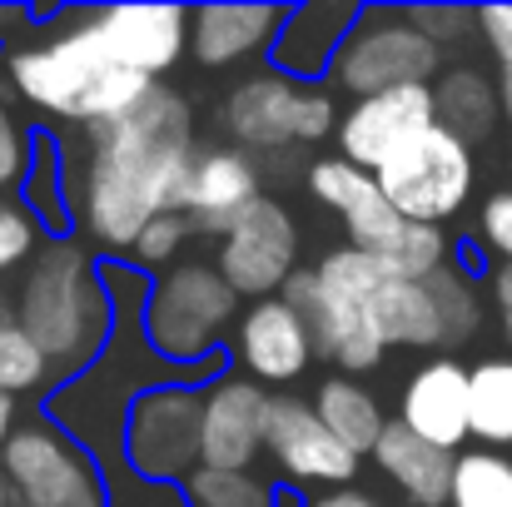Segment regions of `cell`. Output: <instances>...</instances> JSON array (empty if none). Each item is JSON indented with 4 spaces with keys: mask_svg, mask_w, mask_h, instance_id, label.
<instances>
[{
    "mask_svg": "<svg viewBox=\"0 0 512 507\" xmlns=\"http://www.w3.org/2000/svg\"><path fill=\"white\" fill-rule=\"evenodd\" d=\"M194 160V110L170 85H150L120 120L90 125L80 174V224L105 254H130L140 229L179 214Z\"/></svg>",
    "mask_w": 512,
    "mask_h": 507,
    "instance_id": "cell-1",
    "label": "cell"
},
{
    "mask_svg": "<svg viewBox=\"0 0 512 507\" xmlns=\"http://www.w3.org/2000/svg\"><path fill=\"white\" fill-rule=\"evenodd\" d=\"M0 70L25 105H35L50 120L85 125V130L120 120L150 90V80L110 60V50L90 30V15H70V20L60 15L50 35L15 40L0 55Z\"/></svg>",
    "mask_w": 512,
    "mask_h": 507,
    "instance_id": "cell-2",
    "label": "cell"
},
{
    "mask_svg": "<svg viewBox=\"0 0 512 507\" xmlns=\"http://www.w3.org/2000/svg\"><path fill=\"white\" fill-rule=\"evenodd\" d=\"M10 319L45 353L50 368L70 373H85L115 338V304L75 239H50L35 249Z\"/></svg>",
    "mask_w": 512,
    "mask_h": 507,
    "instance_id": "cell-3",
    "label": "cell"
},
{
    "mask_svg": "<svg viewBox=\"0 0 512 507\" xmlns=\"http://www.w3.org/2000/svg\"><path fill=\"white\" fill-rule=\"evenodd\" d=\"M239 319L234 289L219 279L214 264H170L145 304H140V338L145 348L170 368H204L209 353L224 343V334Z\"/></svg>",
    "mask_w": 512,
    "mask_h": 507,
    "instance_id": "cell-4",
    "label": "cell"
},
{
    "mask_svg": "<svg viewBox=\"0 0 512 507\" xmlns=\"http://www.w3.org/2000/svg\"><path fill=\"white\" fill-rule=\"evenodd\" d=\"M378 194L388 199V209L408 224H443L453 219L478 184V160L473 150L448 135L443 125H428L418 135H408L383 165L373 169Z\"/></svg>",
    "mask_w": 512,
    "mask_h": 507,
    "instance_id": "cell-5",
    "label": "cell"
},
{
    "mask_svg": "<svg viewBox=\"0 0 512 507\" xmlns=\"http://www.w3.org/2000/svg\"><path fill=\"white\" fill-rule=\"evenodd\" d=\"M319 284L343 294L348 304L363 309V319L373 324V334L383 348H443V329H438V314H433V299L418 279L398 274L388 259H373V254H358V249H329L319 264H314Z\"/></svg>",
    "mask_w": 512,
    "mask_h": 507,
    "instance_id": "cell-6",
    "label": "cell"
},
{
    "mask_svg": "<svg viewBox=\"0 0 512 507\" xmlns=\"http://www.w3.org/2000/svg\"><path fill=\"white\" fill-rule=\"evenodd\" d=\"M0 478L10 483L15 507H110L100 463L50 418L15 423L0 443Z\"/></svg>",
    "mask_w": 512,
    "mask_h": 507,
    "instance_id": "cell-7",
    "label": "cell"
},
{
    "mask_svg": "<svg viewBox=\"0 0 512 507\" xmlns=\"http://www.w3.org/2000/svg\"><path fill=\"white\" fill-rule=\"evenodd\" d=\"M438 70H443V55L403 20V10L368 5L353 15L324 80H329V95L343 90L363 100V95L398 90V85H433Z\"/></svg>",
    "mask_w": 512,
    "mask_h": 507,
    "instance_id": "cell-8",
    "label": "cell"
},
{
    "mask_svg": "<svg viewBox=\"0 0 512 507\" xmlns=\"http://www.w3.org/2000/svg\"><path fill=\"white\" fill-rule=\"evenodd\" d=\"M120 423H125L120 448L140 483L174 488L199 468V388L189 383L140 388Z\"/></svg>",
    "mask_w": 512,
    "mask_h": 507,
    "instance_id": "cell-9",
    "label": "cell"
},
{
    "mask_svg": "<svg viewBox=\"0 0 512 507\" xmlns=\"http://www.w3.org/2000/svg\"><path fill=\"white\" fill-rule=\"evenodd\" d=\"M214 269L234 289V299H274L284 279L299 269V224L294 214L259 194L219 239H214Z\"/></svg>",
    "mask_w": 512,
    "mask_h": 507,
    "instance_id": "cell-10",
    "label": "cell"
},
{
    "mask_svg": "<svg viewBox=\"0 0 512 507\" xmlns=\"http://www.w3.org/2000/svg\"><path fill=\"white\" fill-rule=\"evenodd\" d=\"M264 453L284 473L289 488H353L358 463L339 438L319 423V413L304 398H269L264 413Z\"/></svg>",
    "mask_w": 512,
    "mask_h": 507,
    "instance_id": "cell-11",
    "label": "cell"
},
{
    "mask_svg": "<svg viewBox=\"0 0 512 507\" xmlns=\"http://www.w3.org/2000/svg\"><path fill=\"white\" fill-rule=\"evenodd\" d=\"M279 299L299 314V324H304V334H309L314 358L334 363L343 378H348V373H368V368H378V363H383V353H388V348L378 343L373 324L363 319V309H358V304H348V299L334 294V289H324L314 269H294V274L284 279Z\"/></svg>",
    "mask_w": 512,
    "mask_h": 507,
    "instance_id": "cell-12",
    "label": "cell"
},
{
    "mask_svg": "<svg viewBox=\"0 0 512 507\" xmlns=\"http://www.w3.org/2000/svg\"><path fill=\"white\" fill-rule=\"evenodd\" d=\"M269 393L249 378H209L199 388V468L249 473L264 458Z\"/></svg>",
    "mask_w": 512,
    "mask_h": 507,
    "instance_id": "cell-13",
    "label": "cell"
},
{
    "mask_svg": "<svg viewBox=\"0 0 512 507\" xmlns=\"http://www.w3.org/2000/svg\"><path fill=\"white\" fill-rule=\"evenodd\" d=\"M85 15H90V30L100 35V45L110 50V60L150 85H160V75H170L184 60V45H189L184 5H105V10H85Z\"/></svg>",
    "mask_w": 512,
    "mask_h": 507,
    "instance_id": "cell-14",
    "label": "cell"
},
{
    "mask_svg": "<svg viewBox=\"0 0 512 507\" xmlns=\"http://www.w3.org/2000/svg\"><path fill=\"white\" fill-rule=\"evenodd\" d=\"M433 125V90L428 85H398V90H378L353 100L334 125L339 140V160H348L353 169H373L383 165L408 135Z\"/></svg>",
    "mask_w": 512,
    "mask_h": 507,
    "instance_id": "cell-15",
    "label": "cell"
},
{
    "mask_svg": "<svg viewBox=\"0 0 512 507\" xmlns=\"http://www.w3.org/2000/svg\"><path fill=\"white\" fill-rule=\"evenodd\" d=\"M309 194L334 209L343 219V234H348V249L358 254H373V259H393L408 219H398L388 209V199L378 194L373 174L368 169H353L348 160H314L309 165Z\"/></svg>",
    "mask_w": 512,
    "mask_h": 507,
    "instance_id": "cell-16",
    "label": "cell"
},
{
    "mask_svg": "<svg viewBox=\"0 0 512 507\" xmlns=\"http://www.w3.org/2000/svg\"><path fill=\"white\" fill-rule=\"evenodd\" d=\"M413 438L443 448V453H463L468 443V368L458 358H423L403 393H398V418Z\"/></svg>",
    "mask_w": 512,
    "mask_h": 507,
    "instance_id": "cell-17",
    "label": "cell"
},
{
    "mask_svg": "<svg viewBox=\"0 0 512 507\" xmlns=\"http://www.w3.org/2000/svg\"><path fill=\"white\" fill-rule=\"evenodd\" d=\"M294 100H299L294 80H284L279 70H254V75L234 80V90L219 100L214 120L229 135V150L274 155V150L294 145Z\"/></svg>",
    "mask_w": 512,
    "mask_h": 507,
    "instance_id": "cell-18",
    "label": "cell"
},
{
    "mask_svg": "<svg viewBox=\"0 0 512 507\" xmlns=\"http://www.w3.org/2000/svg\"><path fill=\"white\" fill-rule=\"evenodd\" d=\"M259 165L229 145H214V150H194L189 160V179H184V199H179V214L194 234H224L254 199H259Z\"/></svg>",
    "mask_w": 512,
    "mask_h": 507,
    "instance_id": "cell-19",
    "label": "cell"
},
{
    "mask_svg": "<svg viewBox=\"0 0 512 507\" xmlns=\"http://www.w3.org/2000/svg\"><path fill=\"white\" fill-rule=\"evenodd\" d=\"M234 353L249 373V383H294L304 378V368L314 363V348H309V334L299 324V314L274 294V299H254L239 319H234Z\"/></svg>",
    "mask_w": 512,
    "mask_h": 507,
    "instance_id": "cell-20",
    "label": "cell"
},
{
    "mask_svg": "<svg viewBox=\"0 0 512 507\" xmlns=\"http://www.w3.org/2000/svg\"><path fill=\"white\" fill-rule=\"evenodd\" d=\"M284 25V5H199L189 10V55L204 70H229L264 55Z\"/></svg>",
    "mask_w": 512,
    "mask_h": 507,
    "instance_id": "cell-21",
    "label": "cell"
},
{
    "mask_svg": "<svg viewBox=\"0 0 512 507\" xmlns=\"http://www.w3.org/2000/svg\"><path fill=\"white\" fill-rule=\"evenodd\" d=\"M353 15H358V5H348V0H314V5L284 10V25L269 45V70H279L294 85L299 80H324L339 40L353 25Z\"/></svg>",
    "mask_w": 512,
    "mask_h": 507,
    "instance_id": "cell-22",
    "label": "cell"
},
{
    "mask_svg": "<svg viewBox=\"0 0 512 507\" xmlns=\"http://www.w3.org/2000/svg\"><path fill=\"white\" fill-rule=\"evenodd\" d=\"M368 458H373V463H378V473H383L403 498H408V507H443L448 503L453 453H443V448H433V443L413 438L403 423H393V418H388Z\"/></svg>",
    "mask_w": 512,
    "mask_h": 507,
    "instance_id": "cell-23",
    "label": "cell"
},
{
    "mask_svg": "<svg viewBox=\"0 0 512 507\" xmlns=\"http://www.w3.org/2000/svg\"><path fill=\"white\" fill-rule=\"evenodd\" d=\"M433 90V125H443L448 135H458L468 150L483 145L498 130V90L493 75L483 65H443Z\"/></svg>",
    "mask_w": 512,
    "mask_h": 507,
    "instance_id": "cell-24",
    "label": "cell"
},
{
    "mask_svg": "<svg viewBox=\"0 0 512 507\" xmlns=\"http://www.w3.org/2000/svg\"><path fill=\"white\" fill-rule=\"evenodd\" d=\"M309 408L319 413V423L339 438L353 458H368L373 443H378V433H383V423H388L378 393L363 388L358 378H343V373L319 383V393L309 398Z\"/></svg>",
    "mask_w": 512,
    "mask_h": 507,
    "instance_id": "cell-25",
    "label": "cell"
},
{
    "mask_svg": "<svg viewBox=\"0 0 512 507\" xmlns=\"http://www.w3.org/2000/svg\"><path fill=\"white\" fill-rule=\"evenodd\" d=\"M508 453L512 448V358H483L468 368V443Z\"/></svg>",
    "mask_w": 512,
    "mask_h": 507,
    "instance_id": "cell-26",
    "label": "cell"
},
{
    "mask_svg": "<svg viewBox=\"0 0 512 507\" xmlns=\"http://www.w3.org/2000/svg\"><path fill=\"white\" fill-rule=\"evenodd\" d=\"M443 507H512V458L493 448L453 453V478H448Z\"/></svg>",
    "mask_w": 512,
    "mask_h": 507,
    "instance_id": "cell-27",
    "label": "cell"
},
{
    "mask_svg": "<svg viewBox=\"0 0 512 507\" xmlns=\"http://www.w3.org/2000/svg\"><path fill=\"white\" fill-rule=\"evenodd\" d=\"M423 289L433 299V314H438V329H443V348H463V343L478 338V329H483V294H478V284L458 264H443L438 274H428Z\"/></svg>",
    "mask_w": 512,
    "mask_h": 507,
    "instance_id": "cell-28",
    "label": "cell"
},
{
    "mask_svg": "<svg viewBox=\"0 0 512 507\" xmlns=\"http://www.w3.org/2000/svg\"><path fill=\"white\" fill-rule=\"evenodd\" d=\"M184 507H274V488L259 483L254 473H214V468H194L179 483Z\"/></svg>",
    "mask_w": 512,
    "mask_h": 507,
    "instance_id": "cell-29",
    "label": "cell"
},
{
    "mask_svg": "<svg viewBox=\"0 0 512 507\" xmlns=\"http://www.w3.org/2000/svg\"><path fill=\"white\" fill-rule=\"evenodd\" d=\"M45 378H50L45 353L20 334V324H15L10 314H0V393H5V398L35 393Z\"/></svg>",
    "mask_w": 512,
    "mask_h": 507,
    "instance_id": "cell-30",
    "label": "cell"
},
{
    "mask_svg": "<svg viewBox=\"0 0 512 507\" xmlns=\"http://www.w3.org/2000/svg\"><path fill=\"white\" fill-rule=\"evenodd\" d=\"M60 199H65V169H60V160L45 145L40 160H30V169H25V209L35 214L40 229H65L70 214H65Z\"/></svg>",
    "mask_w": 512,
    "mask_h": 507,
    "instance_id": "cell-31",
    "label": "cell"
},
{
    "mask_svg": "<svg viewBox=\"0 0 512 507\" xmlns=\"http://www.w3.org/2000/svg\"><path fill=\"white\" fill-rule=\"evenodd\" d=\"M403 20H408L438 55L453 50V45H468V40L478 35V10H468V5H408Z\"/></svg>",
    "mask_w": 512,
    "mask_h": 507,
    "instance_id": "cell-32",
    "label": "cell"
},
{
    "mask_svg": "<svg viewBox=\"0 0 512 507\" xmlns=\"http://www.w3.org/2000/svg\"><path fill=\"white\" fill-rule=\"evenodd\" d=\"M388 264H393L398 274H408V279L423 284L428 274H438L443 264H453V244H448V234L433 229V224H408Z\"/></svg>",
    "mask_w": 512,
    "mask_h": 507,
    "instance_id": "cell-33",
    "label": "cell"
},
{
    "mask_svg": "<svg viewBox=\"0 0 512 507\" xmlns=\"http://www.w3.org/2000/svg\"><path fill=\"white\" fill-rule=\"evenodd\" d=\"M478 40L493 50V90H498V115L512 125V5H483L478 10Z\"/></svg>",
    "mask_w": 512,
    "mask_h": 507,
    "instance_id": "cell-34",
    "label": "cell"
},
{
    "mask_svg": "<svg viewBox=\"0 0 512 507\" xmlns=\"http://www.w3.org/2000/svg\"><path fill=\"white\" fill-rule=\"evenodd\" d=\"M40 234H45V229L35 224V214H30L25 204L0 199V279L15 274V269H25V264L35 259Z\"/></svg>",
    "mask_w": 512,
    "mask_h": 507,
    "instance_id": "cell-35",
    "label": "cell"
},
{
    "mask_svg": "<svg viewBox=\"0 0 512 507\" xmlns=\"http://www.w3.org/2000/svg\"><path fill=\"white\" fill-rule=\"evenodd\" d=\"M194 239V229L184 224V214H160L140 229V239L130 244V264L145 269V264H170L174 254Z\"/></svg>",
    "mask_w": 512,
    "mask_h": 507,
    "instance_id": "cell-36",
    "label": "cell"
},
{
    "mask_svg": "<svg viewBox=\"0 0 512 507\" xmlns=\"http://www.w3.org/2000/svg\"><path fill=\"white\" fill-rule=\"evenodd\" d=\"M478 244L483 254L498 264V269H512V189H493L478 209Z\"/></svg>",
    "mask_w": 512,
    "mask_h": 507,
    "instance_id": "cell-37",
    "label": "cell"
},
{
    "mask_svg": "<svg viewBox=\"0 0 512 507\" xmlns=\"http://www.w3.org/2000/svg\"><path fill=\"white\" fill-rule=\"evenodd\" d=\"M339 125V105L324 85H299V100H294V145H319L329 140Z\"/></svg>",
    "mask_w": 512,
    "mask_h": 507,
    "instance_id": "cell-38",
    "label": "cell"
},
{
    "mask_svg": "<svg viewBox=\"0 0 512 507\" xmlns=\"http://www.w3.org/2000/svg\"><path fill=\"white\" fill-rule=\"evenodd\" d=\"M30 169V130L15 120V110L0 100V189L20 184Z\"/></svg>",
    "mask_w": 512,
    "mask_h": 507,
    "instance_id": "cell-39",
    "label": "cell"
},
{
    "mask_svg": "<svg viewBox=\"0 0 512 507\" xmlns=\"http://www.w3.org/2000/svg\"><path fill=\"white\" fill-rule=\"evenodd\" d=\"M110 507H184V498L174 488L160 483H110Z\"/></svg>",
    "mask_w": 512,
    "mask_h": 507,
    "instance_id": "cell-40",
    "label": "cell"
},
{
    "mask_svg": "<svg viewBox=\"0 0 512 507\" xmlns=\"http://www.w3.org/2000/svg\"><path fill=\"white\" fill-rule=\"evenodd\" d=\"M488 299H493V314H498V329L503 343L512 348V269H488Z\"/></svg>",
    "mask_w": 512,
    "mask_h": 507,
    "instance_id": "cell-41",
    "label": "cell"
},
{
    "mask_svg": "<svg viewBox=\"0 0 512 507\" xmlns=\"http://www.w3.org/2000/svg\"><path fill=\"white\" fill-rule=\"evenodd\" d=\"M309 507H388V503H378V498L363 493V488H329V493L309 498Z\"/></svg>",
    "mask_w": 512,
    "mask_h": 507,
    "instance_id": "cell-42",
    "label": "cell"
},
{
    "mask_svg": "<svg viewBox=\"0 0 512 507\" xmlns=\"http://www.w3.org/2000/svg\"><path fill=\"white\" fill-rule=\"evenodd\" d=\"M15 423H20V408H15V398H5V393H0V443L15 433Z\"/></svg>",
    "mask_w": 512,
    "mask_h": 507,
    "instance_id": "cell-43",
    "label": "cell"
},
{
    "mask_svg": "<svg viewBox=\"0 0 512 507\" xmlns=\"http://www.w3.org/2000/svg\"><path fill=\"white\" fill-rule=\"evenodd\" d=\"M0 507H15V493H10V483L0 478Z\"/></svg>",
    "mask_w": 512,
    "mask_h": 507,
    "instance_id": "cell-44",
    "label": "cell"
},
{
    "mask_svg": "<svg viewBox=\"0 0 512 507\" xmlns=\"http://www.w3.org/2000/svg\"><path fill=\"white\" fill-rule=\"evenodd\" d=\"M0 314H5V309H0Z\"/></svg>",
    "mask_w": 512,
    "mask_h": 507,
    "instance_id": "cell-45",
    "label": "cell"
}]
</instances>
